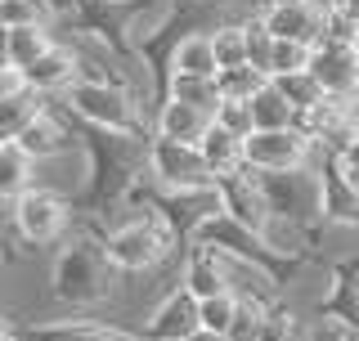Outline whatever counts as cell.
I'll list each match as a JSON object with an SVG mask.
<instances>
[{"label": "cell", "mask_w": 359, "mask_h": 341, "mask_svg": "<svg viewBox=\"0 0 359 341\" xmlns=\"http://www.w3.org/2000/svg\"><path fill=\"white\" fill-rule=\"evenodd\" d=\"M274 341H306V337H274Z\"/></svg>", "instance_id": "obj_41"}, {"label": "cell", "mask_w": 359, "mask_h": 341, "mask_svg": "<svg viewBox=\"0 0 359 341\" xmlns=\"http://www.w3.org/2000/svg\"><path fill=\"white\" fill-rule=\"evenodd\" d=\"M32 341H144L135 328L104 319V314H45L27 323Z\"/></svg>", "instance_id": "obj_9"}, {"label": "cell", "mask_w": 359, "mask_h": 341, "mask_svg": "<svg viewBox=\"0 0 359 341\" xmlns=\"http://www.w3.org/2000/svg\"><path fill=\"white\" fill-rule=\"evenodd\" d=\"M252 121H256V131H292V126H301V112L287 104L283 90L269 81L261 95L252 99Z\"/></svg>", "instance_id": "obj_27"}, {"label": "cell", "mask_w": 359, "mask_h": 341, "mask_svg": "<svg viewBox=\"0 0 359 341\" xmlns=\"http://www.w3.org/2000/svg\"><path fill=\"white\" fill-rule=\"evenodd\" d=\"M126 274L108 260L99 225L81 211V225L67 243L45 260V292L54 314H104L112 319L121 305Z\"/></svg>", "instance_id": "obj_1"}, {"label": "cell", "mask_w": 359, "mask_h": 341, "mask_svg": "<svg viewBox=\"0 0 359 341\" xmlns=\"http://www.w3.org/2000/svg\"><path fill=\"white\" fill-rule=\"evenodd\" d=\"M247 5H265V0H247Z\"/></svg>", "instance_id": "obj_42"}, {"label": "cell", "mask_w": 359, "mask_h": 341, "mask_svg": "<svg viewBox=\"0 0 359 341\" xmlns=\"http://www.w3.org/2000/svg\"><path fill=\"white\" fill-rule=\"evenodd\" d=\"M162 99H175V104L202 108V112H211V117H216V108L224 104V95H220V81H216V76H166Z\"/></svg>", "instance_id": "obj_26"}, {"label": "cell", "mask_w": 359, "mask_h": 341, "mask_svg": "<svg viewBox=\"0 0 359 341\" xmlns=\"http://www.w3.org/2000/svg\"><path fill=\"white\" fill-rule=\"evenodd\" d=\"M54 45H59V32L54 27H9V63H14V72H27Z\"/></svg>", "instance_id": "obj_25"}, {"label": "cell", "mask_w": 359, "mask_h": 341, "mask_svg": "<svg viewBox=\"0 0 359 341\" xmlns=\"http://www.w3.org/2000/svg\"><path fill=\"white\" fill-rule=\"evenodd\" d=\"M216 126V117L202 108H189V104H175V99H162L153 112V140H171V144H198L207 140V131Z\"/></svg>", "instance_id": "obj_18"}, {"label": "cell", "mask_w": 359, "mask_h": 341, "mask_svg": "<svg viewBox=\"0 0 359 341\" xmlns=\"http://www.w3.org/2000/svg\"><path fill=\"white\" fill-rule=\"evenodd\" d=\"M233 310H238V297L233 292H224V297H211V301H202V328L207 333H229V323H233Z\"/></svg>", "instance_id": "obj_35"}, {"label": "cell", "mask_w": 359, "mask_h": 341, "mask_svg": "<svg viewBox=\"0 0 359 341\" xmlns=\"http://www.w3.org/2000/svg\"><path fill=\"white\" fill-rule=\"evenodd\" d=\"M153 63L162 67V76H220L211 32H184V36H175Z\"/></svg>", "instance_id": "obj_14"}, {"label": "cell", "mask_w": 359, "mask_h": 341, "mask_svg": "<svg viewBox=\"0 0 359 341\" xmlns=\"http://www.w3.org/2000/svg\"><path fill=\"white\" fill-rule=\"evenodd\" d=\"M157 207H162V215L175 225V234L184 238V243H194V238L207 229L216 215H224V193H220V185L180 189V193H157Z\"/></svg>", "instance_id": "obj_10"}, {"label": "cell", "mask_w": 359, "mask_h": 341, "mask_svg": "<svg viewBox=\"0 0 359 341\" xmlns=\"http://www.w3.org/2000/svg\"><path fill=\"white\" fill-rule=\"evenodd\" d=\"M9 67H14L9 63V27L0 22V72H9Z\"/></svg>", "instance_id": "obj_38"}, {"label": "cell", "mask_w": 359, "mask_h": 341, "mask_svg": "<svg viewBox=\"0 0 359 341\" xmlns=\"http://www.w3.org/2000/svg\"><path fill=\"white\" fill-rule=\"evenodd\" d=\"M0 22L5 27H54L59 32V14L50 0H0Z\"/></svg>", "instance_id": "obj_28"}, {"label": "cell", "mask_w": 359, "mask_h": 341, "mask_svg": "<svg viewBox=\"0 0 359 341\" xmlns=\"http://www.w3.org/2000/svg\"><path fill=\"white\" fill-rule=\"evenodd\" d=\"M337 14H341V18L359 32V0H337Z\"/></svg>", "instance_id": "obj_37"}, {"label": "cell", "mask_w": 359, "mask_h": 341, "mask_svg": "<svg viewBox=\"0 0 359 341\" xmlns=\"http://www.w3.org/2000/svg\"><path fill=\"white\" fill-rule=\"evenodd\" d=\"M14 144H22V149L36 157V162H45V157H59V153H67V149H76V144H86V131L76 126V121L67 117L59 104H50L27 131L18 135Z\"/></svg>", "instance_id": "obj_12"}, {"label": "cell", "mask_w": 359, "mask_h": 341, "mask_svg": "<svg viewBox=\"0 0 359 341\" xmlns=\"http://www.w3.org/2000/svg\"><path fill=\"white\" fill-rule=\"evenodd\" d=\"M274 36L265 32V22H261V14H256L252 22H247V63L256 67V72H265L269 76V63H274Z\"/></svg>", "instance_id": "obj_33"}, {"label": "cell", "mask_w": 359, "mask_h": 341, "mask_svg": "<svg viewBox=\"0 0 359 341\" xmlns=\"http://www.w3.org/2000/svg\"><path fill=\"white\" fill-rule=\"evenodd\" d=\"M194 333H202V301L189 297L184 288L166 292V297L144 314V323H140L144 341H189Z\"/></svg>", "instance_id": "obj_11"}, {"label": "cell", "mask_w": 359, "mask_h": 341, "mask_svg": "<svg viewBox=\"0 0 359 341\" xmlns=\"http://www.w3.org/2000/svg\"><path fill=\"white\" fill-rule=\"evenodd\" d=\"M95 185H99V162L90 153V144H76V149H67L59 157L36 162V189L59 193L63 202H72L81 211L95 202Z\"/></svg>", "instance_id": "obj_5"}, {"label": "cell", "mask_w": 359, "mask_h": 341, "mask_svg": "<svg viewBox=\"0 0 359 341\" xmlns=\"http://www.w3.org/2000/svg\"><path fill=\"white\" fill-rule=\"evenodd\" d=\"M189 341H229V337H220V333H207V328H202V333H194Z\"/></svg>", "instance_id": "obj_39"}, {"label": "cell", "mask_w": 359, "mask_h": 341, "mask_svg": "<svg viewBox=\"0 0 359 341\" xmlns=\"http://www.w3.org/2000/svg\"><path fill=\"white\" fill-rule=\"evenodd\" d=\"M180 288L198 301H211V297H224L229 292V279H224V260L220 252L202 243H184V265H180Z\"/></svg>", "instance_id": "obj_17"}, {"label": "cell", "mask_w": 359, "mask_h": 341, "mask_svg": "<svg viewBox=\"0 0 359 341\" xmlns=\"http://www.w3.org/2000/svg\"><path fill=\"white\" fill-rule=\"evenodd\" d=\"M346 157H355V162H359V144H355V149H351V153H346Z\"/></svg>", "instance_id": "obj_40"}, {"label": "cell", "mask_w": 359, "mask_h": 341, "mask_svg": "<svg viewBox=\"0 0 359 341\" xmlns=\"http://www.w3.org/2000/svg\"><path fill=\"white\" fill-rule=\"evenodd\" d=\"M274 86L283 90L287 95V104L301 112V117H306V112H314L323 104V99H328V90H323L319 81H314V72H292V76H274Z\"/></svg>", "instance_id": "obj_29"}, {"label": "cell", "mask_w": 359, "mask_h": 341, "mask_svg": "<svg viewBox=\"0 0 359 341\" xmlns=\"http://www.w3.org/2000/svg\"><path fill=\"white\" fill-rule=\"evenodd\" d=\"M0 341H27V323H22L18 314L0 310Z\"/></svg>", "instance_id": "obj_36"}, {"label": "cell", "mask_w": 359, "mask_h": 341, "mask_svg": "<svg viewBox=\"0 0 359 341\" xmlns=\"http://www.w3.org/2000/svg\"><path fill=\"white\" fill-rule=\"evenodd\" d=\"M247 22H252V18H247ZM247 22H229V27L211 32L220 72H229V67H247Z\"/></svg>", "instance_id": "obj_31"}, {"label": "cell", "mask_w": 359, "mask_h": 341, "mask_svg": "<svg viewBox=\"0 0 359 341\" xmlns=\"http://www.w3.org/2000/svg\"><path fill=\"white\" fill-rule=\"evenodd\" d=\"M224 193V215H233L238 225H247V229L261 234L269 225V215H274V207H269V193H265V175L261 170H238L233 180H224L220 185Z\"/></svg>", "instance_id": "obj_13"}, {"label": "cell", "mask_w": 359, "mask_h": 341, "mask_svg": "<svg viewBox=\"0 0 359 341\" xmlns=\"http://www.w3.org/2000/svg\"><path fill=\"white\" fill-rule=\"evenodd\" d=\"M198 149H202V157H207L216 185H224V180H233L238 170H247V140H238V135H229L220 126H211Z\"/></svg>", "instance_id": "obj_21"}, {"label": "cell", "mask_w": 359, "mask_h": 341, "mask_svg": "<svg viewBox=\"0 0 359 341\" xmlns=\"http://www.w3.org/2000/svg\"><path fill=\"white\" fill-rule=\"evenodd\" d=\"M310 72L328 95H359V45L319 41L314 45Z\"/></svg>", "instance_id": "obj_16"}, {"label": "cell", "mask_w": 359, "mask_h": 341, "mask_svg": "<svg viewBox=\"0 0 359 341\" xmlns=\"http://www.w3.org/2000/svg\"><path fill=\"white\" fill-rule=\"evenodd\" d=\"M319 314H328V319L359 333V256L332 265V288H328V301H323Z\"/></svg>", "instance_id": "obj_20"}, {"label": "cell", "mask_w": 359, "mask_h": 341, "mask_svg": "<svg viewBox=\"0 0 359 341\" xmlns=\"http://www.w3.org/2000/svg\"><path fill=\"white\" fill-rule=\"evenodd\" d=\"M274 314H278V305L238 297V310H233V323L224 337L229 341H274Z\"/></svg>", "instance_id": "obj_23"}, {"label": "cell", "mask_w": 359, "mask_h": 341, "mask_svg": "<svg viewBox=\"0 0 359 341\" xmlns=\"http://www.w3.org/2000/svg\"><path fill=\"white\" fill-rule=\"evenodd\" d=\"M216 126L220 131H229V135H238V140H252L256 135V121H252V104H224L216 108Z\"/></svg>", "instance_id": "obj_34"}, {"label": "cell", "mask_w": 359, "mask_h": 341, "mask_svg": "<svg viewBox=\"0 0 359 341\" xmlns=\"http://www.w3.org/2000/svg\"><path fill=\"white\" fill-rule=\"evenodd\" d=\"M323 162V153L314 149V140L301 126L292 131H256L247 140V166L261 175H283V170H301Z\"/></svg>", "instance_id": "obj_8"}, {"label": "cell", "mask_w": 359, "mask_h": 341, "mask_svg": "<svg viewBox=\"0 0 359 341\" xmlns=\"http://www.w3.org/2000/svg\"><path fill=\"white\" fill-rule=\"evenodd\" d=\"M81 225V207L63 202L59 193L32 189L18 202H9V238L5 256H54Z\"/></svg>", "instance_id": "obj_2"}, {"label": "cell", "mask_w": 359, "mask_h": 341, "mask_svg": "<svg viewBox=\"0 0 359 341\" xmlns=\"http://www.w3.org/2000/svg\"><path fill=\"white\" fill-rule=\"evenodd\" d=\"M261 22L274 41H297V45H319L328 32V14L314 5H261Z\"/></svg>", "instance_id": "obj_15"}, {"label": "cell", "mask_w": 359, "mask_h": 341, "mask_svg": "<svg viewBox=\"0 0 359 341\" xmlns=\"http://www.w3.org/2000/svg\"><path fill=\"white\" fill-rule=\"evenodd\" d=\"M27 341H32V337H27Z\"/></svg>", "instance_id": "obj_43"}, {"label": "cell", "mask_w": 359, "mask_h": 341, "mask_svg": "<svg viewBox=\"0 0 359 341\" xmlns=\"http://www.w3.org/2000/svg\"><path fill=\"white\" fill-rule=\"evenodd\" d=\"M216 81H220V95L229 99V104H252V99L269 86V76L256 72V67L247 63V67H229V72H220Z\"/></svg>", "instance_id": "obj_30"}, {"label": "cell", "mask_w": 359, "mask_h": 341, "mask_svg": "<svg viewBox=\"0 0 359 341\" xmlns=\"http://www.w3.org/2000/svg\"><path fill=\"white\" fill-rule=\"evenodd\" d=\"M22 81L36 90L41 99H50V104H54V99H59L63 90H72L76 81H81V67H76V54L59 41V45H54V50L45 54L36 67H27V72H22Z\"/></svg>", "instance_id": "obj_19"}, {"label": "cell", "mask_w": 359, "mask_h": 341, "mask_svg": "<svg viewBox=\"0 0 359 341\" xmlns=\"http://www.w3.org/2000/svg\"><path fill=\"white\" fill-rule=\"evenodd\" d=\"M301 131L323 157H346L359 144V95H328L314 112L301 117Z\"/></svg>", "instance_id": "obj_7"}, {"label": "cell", "mask_w": 359, "mask_h": 341, "mask_svg": "<svg viewBox=\"0 0 359 341\" xmlns=\"http://www.w3.org/2000/svg\"><path fill=\"white\" fill-rule=\"evenodd\" d=\"M265 193L269 207L283 220H297L306 229L319 234L328 225V202H323V162L301 166V170H283V175H265Z\"/></svg>", "instance_id": "obj_4"}, {"label": "cell", "mask_w": 359, "mask_h": 341, "mask_svg": "<svg viewBox=\"0 0 359 341\" xmlns=\"http://www.w3.org/2000/svg\"><path fill=\"white\" fill-rule=\"evenodd\" d=\"M32 189H36V157L9 140L0 149V202H18Z\"/></svg>", "instance_id": "obj_22"}, {"label": "cell", "mask_w": 359, "mask_h": 341, "mask_svg": "<svg viewBox=\"0 0 359 341\" xmlns=\"http://www.w3.org/2000/svg\"><path fill=\"white\" fill-rule=\"evenodd\" d=\"M149 185L157 198V193H180V189H207V185H216V175H211L202 149H194V144L153 140L149 144Z\"/></svg>", "instance_id": "obj_6"}, {"label": "cell", "mask_w": 359, "mask_h": 341, "mask_svg": "<svg viewBox=\"0 0 359 341\" xmlns=\"http://www.w3.org/2000/svg\"><path fill=\"white\" fill-rule=\"evenodd\" d=\"M310 59H314L310 45L278 41L274 45V63H269V81H274V76H292V72H310Z\"/></svg>", "instance_id": "obj_32"}, {"label": "cell", "mask_w": 359, "mask_h": 341, "mask_svg": "<svg viewBox=\"0 0 359 341\" xmlns=\"http://www.w3.org/2000/svg\"><path fill=\"white\" fill-rule=\"evenodd\" d=\"M81 131L99 135H153V117L121 81H76L54 99Z\"/></svg>", "instance_id": "obj_3"}, {"label": "cell", "mask_w": 359, "mask_h": 341, "mask_svg": "<svg viewBox=\"0 0 359 341\" xmlns=\"http://www.w3.org/2000/svg\"><path fill=\"white\" fill-rule=\"evenodd\" d=\"M45 108H50V99H41L32 86H22V90H14V95H5V99H0V135H5V140H18V135L27 131Z\"/></svg>", "instance_id": "obj_24"}]
</instances>
